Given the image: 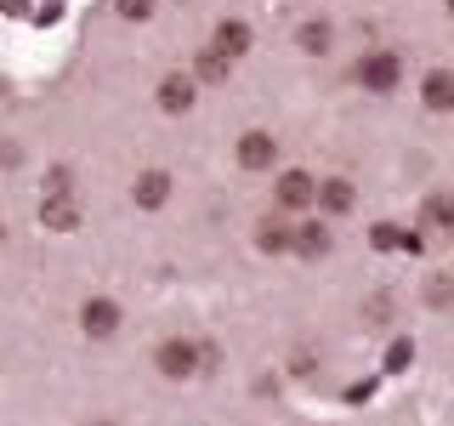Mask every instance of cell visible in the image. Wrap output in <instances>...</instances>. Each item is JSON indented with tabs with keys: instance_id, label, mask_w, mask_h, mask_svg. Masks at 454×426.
Returning a JSON list of instances; mask_svg holds the SVG:
<instances>
[{
	"instance_id": "cell-16",
	"label": "cell",
	"mask_w": 454,
	"mask_h": 426,
	"mask_svg": "<svg viewBox=\"0 0 454 426\" xmlns=\"http://www.w3.org/2000/svg\"><path fill=\"white\" fill-rule=\"evenodd\" d=\"M227 68H233V57H227V51H216V46H205V51H199V80H210V85H216V80H227Z\"/></svg>"
},
{
	"instance_id": "cell-14",
	"label": "cell",
	"mask_w": 454,
	"mask_h": 426,
	"mask_svg": "<svg viewBox=\"0 0 454 426\" xmlns=\"http://www.w3.org/2000/svg\"><path fill=\"white\" fill-rule=\"evenodd\" d=\"M318 205L330 210V217H340V210H352V182H347V177H330V182H318Z\"/></svg>"
},
{
	"instance_id": "cell-15",
	"label": "cell",
	"mask_w": 454,
	"mask_h": 426,
	"mask_svg": "<svg viewBox=\"0 0 454 426\" xmlns=\"http://www.w3.org/2000/svg\"><path fill=\"white\" fill-rule=\"evenodd\" d=\"M255 245L262 250H295V227H284V222H262V233H255Z\"/></svg>"
},
{
	"instance_id": "cell-17",
	"label": "cell",
	"mask_w": 454,
	"mask_h": 426,
	"mask_svg": "<svg viewBox=\"0 0 454 426\" xmlns=\"http://www.w3.org/2000/svg\"><path fill=\"white\" fill-rule=\"evenodd\" d=\"M415 364V341H392V352H387V369H409Z\"/></svg>"
},
{
	"instance_id": "cell-19",
	"label": "cell",
	"mask_w": 454,
	"mask_h": 426,
	"mask_svg": "<svg viewBox=\"0 0 454 426\" xmlns=\"http://www.w3.org/2000/svg\"><path fill=\"white\" fill-rule=\"evenodd\" d=\"M449 18H454V0H449Z\"/></svg>"
},
{
	"instance_id": "cell-18",
	"label": "cell",
	"mask_w": 454,
	"mask_h": 426,
	"mask_svg": "<svg viewBox=\"0 0 454 426\" xmlns=\"http://www.w3.org/2000/svg\"><path fill=\"white\" fill-rule=\"evenodd\" d=\"M153 0H120V18H148Z\"/></svg>"
},
{
	"instance_id": "cell-7",
	"label": "cell",
	"mask_w": 454,
	"mask_h": 426,
	"mask_svg": "<svg viewBox=\"0 0 454 426\" xmlns=\"http://www.w3.org/2000/svg\"><path fill=\"white\" fill-rule=\"evenodd\" d=\"M420 97H426V108H432V114H449L454 108V75H449V68H432L426 85H420Z\"/></svg>"
},
{
	"instance_id": "cell-11",
	"label": "cell",
	"mask_w": 454,
	"mask_h": 426,
	"mask_svg": "<svg viewBox=\"0 0 454 426\" xmlns=\"http://www.w3.org/2000/svg\"><path fill=\"white\" fill-rule=\"evenodd\" d=\"M165 199H170V177H165V170H142V177H137V205L160 210Z\"/></svg>"
},
{
	"instance_id": "cell-13",
	"label": "cell",
	"mask_w": 454,
	"mask_h": 426,
	"mask_svg": "<svg viewBox=\"0 0 454 426\" xmlns=\"http://www.w3.org/2000/svg\"><path fill=\"white\" fill-rule=\"evenodd\" d=\"M330 40H335V28L324 23V18H312V23H301V28H295V46H301V51H312V57H324V51H330Z\"/></svg>"
},
{
	"instance_id": "cell-1",
	"label": "cell",
	"mask_w": 454,
	"mask_h": 426,
	"mask_svg": "<svg viewBox=\"0 0 454 426\" xmlns=\"http://www.w3.org/2000/svg\"><path fill=\"white\" fill-rule=\"evenodd\" d=\"M153 364H160V375H170V381H188V375H199V369H205V347H193V341L170 335V341H160Z\"/></svg>"
},
{
	"instance_id": "cell-9",
	"label": "cell",
	"mask_w": 454,
	"mask_h": 426,
	"mask_svg": "<svg viewBox=\"0 0 454 426\" xmlns=\"http://www.w3.org/2000/svg\"><path fill=\"white\" fill-rule=\"evenodd\" d=\"M216 51H227V57H245L250 51V23H239V18H222L216 23V40H210Z\"/></svg>"
},
{
	"instance_id": "cell-6",
	"label": "cell",
	"mask_w": 454,
	"mask_h": 426,
	"mask_svg": "<svg viewBox=\"0 0 454 426\" xmlns=\"http://www.w3.org/2000/svg\"><path fill=\"white\" fill-rule=\"evenodd\" d=\"M40 222L57 227V233H74V227H80V205L68 193H46V199H40Z\"/></svg>"
},
{
	"instance_id": "cell-2",
	"label": "cell",
	"mask_w": 454,
	"mask_h": 426,
	"mask_svg": "<svg viewBox=\"0 0 454 426\" xmlns=\"http://www.w3.org/2000/svg\"><path fill=\"white\" fill-rule=\"evenodd\" d=\"M358 85L364 91H397V80H403V63H397L392 51H369V57H358Z\"/></svg>"
},
{
	"instance_id": "cell-10",
	"label": "cell",
	"mask_w": 454,
	"mask_h": 426,
	"mask_svg": "<svg viewBox=\"0 0 454 426\" xmlns=\"http://www.w3.org/2000/svg\"><path fill=\"white\" fill-rule=\"evenodd\" d=\"M420 227H432V233H449V227H454V193H426Z\"/></svg>"
},
{
	"instance_id": "cell-5",
	"label": "cell",
	"mask_w": 454,
	"mask_h": 426,
	"mask_svg": "<svg viewBox=\"0 0 454 426\" xmlns=\"http://www.w3.org/2000/svg\"><path fill=\"white\" fill-rule=\"evenodd\" d=\"M278 205H290V210L318 205V182H312L307 170H284V177H278Z\"/></svg>"
},
{
	"instance_id": "cell-12",
	"label": "cell",
	"mask_w": 454,
	"mask_h": 426,
	"mask_svg": "<svg viewBox=\"0 0 454 426\" xmlns=\"http://www.w3.org/2000/svg\"><path fill=\"white\" fill-rule=\"evenodd\" d=\"M295 250H301L307 262L330 256V227H324V222H307V227H295Z\"/></svg>"
},
{
	"instance_id": "cell-4",
	"label": "cell",
	"mask_w": 454,
	"mask_h": 426,
	"mask_svg": "<svg viewBox=\"0 0 454 426\" xmlns=\"http://www.w3.org/2000/svg\"><path fill=\"white\" fill-rule=\"evenodd\" d=\"M278 160V137H267V131H245L239 137V165L245 170H267Z\"/></svg>"
},
{
	"instance_id": "cell-3",
	"label": "cell",
	"mask_w": 454,
	"mask_h": 426,
	"mask_svg": "<svg viewBox=\"0 0 454 426\" xmlns=\"http://www.w3.org/2000/svg\"><path fill=\"white\" fill-rule=\"evenodd\" d=\"M80 330H85V335H97V341L114 335V330H120V307H114L108 296H91V302L80 307Z\"/></svg>"
},
{
	"instance_id": "cell-8",
	"label": "cell",
	"mask_w": 454,
	"mask_h": 426,
	"mask_svg": "<svg viewBox=\"0 0 454 426\" xmlns=\"http://www.w3.org/2000/svg\"><path fill=\"white\" fill-rule=\"evenodd\" d=\"M160 108L165 114H188L193 108V80L188 75H165L160 80Z\"/></svg>"
}]
</instances>
